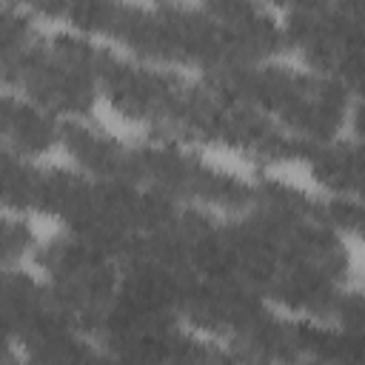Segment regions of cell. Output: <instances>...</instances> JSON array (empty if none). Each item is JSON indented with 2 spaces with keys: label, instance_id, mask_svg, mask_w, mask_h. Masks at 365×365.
I'll return each instance as SVG.
<instances>
[{
  "label": "cell",
  "instance_id": "6da1fadb",
  "mask_svg": "<svg viewBox=\"0 0 365 365\" xmlns=\"http://www.w3.org/2000/svg\"><path fill=\"white\" fill-rule=\"evenodd\" d=\"M40 240L31 228V222L23 217V214H11L6 217L3 222V257H6V265H17L23 262V257H31L37 251Z\"/></svg>",
  "mask_w": 365,
  "mask_h": 365
}]
</instances>
